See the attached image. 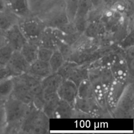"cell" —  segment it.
Listing matches in <instances>:
<instances>
[{"label":"cell","mask_w":134,"mask_h":134,"mask_svg":"<svg viewBox=\"0 0 134 134\" xmlns=\"http://www.w3.org/2000/svg\"><path fill=\"white\" fill-rule=\"evenodd\" d=\"M92 9L93 6L90 0H80L75 18H87L88 14Z\"/></svg>","instance_id":"26"},{"label":"cell","mask_w":134,"mask_h":134,"mask_svg":"<svg viewBox=\"0 0 134 134\" xmlns=\"http://www.w3.org/2000/svg\"><path fill=\"white\" fill-rule=\"evenodd\" d=\"M128 84L114 80L105 93L106 106L109 112L113 113Z\"/></svg>","instance_id":"7"},{"label":"cell","mask_w":134,"mask_h":134,"mask_svg":"<svg viewBox=\"0 0 134 134\" xmlns=\"http://www.w3.org/2000/svg\"><path fill=\"white\" fill-rule=\"evenodd\" d=\"M10 76H13L7 67L6 66L0 65V81Z\"/></svg>","instance_id":"34"},{"label":"cell","mask_w":134,"mask_h":134,"mask_svg":"<svg viewBox=\"0 0 134 134\" xmlns=\"http://www.w3.org/2000/svg\"><path fill=\"white\" fill-rule=\"evenodd\" d=\"M14 88V79L8 77L0 81V102H3L10 97Z\"/></svg>","instance_id":"22"},{"label":"cell","mask_w":134,"mask_h":134,"mask_svg":"<svg viewBox=\"0 0 134 134\" xmlns=\"http://www.w3.org/2000/svg\"><path fill=\"white\" fill-rule=\"evenodd\" d=\"M30 64L23 57L20 51H14L6 66L13 77L27 73Z\"/></svg>","instance_id":"10"},{"label":"cell","mask_w":134,"mask_h":134,"mask_svg":"<svg viewBox=\"0 0 134 134\" xmlns=\"http://www.w3.org/2000/svg\"><path fill=\"white\" fill-rule=\"evenodd\" d=\"M20 19L7 9L0 11V29L5 31L14 25L18 23Z\"/></svg>","instance_id":"19"},{"label":"cell","mask_w":134,"mask_h":134,"mask_svg":"<svg viewBox=\"0 0 134 134\" xmlns=\"http://www.w3.org/2000/svg\"><path fill=\"white\" fill-rule=\"evenodd\" d=\"M100 80L102 86L105 93L115 80L108 66L100 68Z\"/></svg>","instance_id":"24"},{"label":"cell","mask_w":134,"mask_h":134,"mask_svg":"<svg viewBox=\"0 0 134 134\" xmlns=\"http://www.w3.org/2000/svg\"><path fill=\"white\" fill-rule=\"evenodd\" d=\"M75 118V108L68 102L60 99L55 110L53 118Z\"/></svg>","instance_id":"17"},{"label":"cell","mask_w":134,"mask_h":134,"mask_svg":"<svg viewBox=\"0 0 134 134\" xmlns=\"http://www.w3.org/2000/svg\"><path fill=\"white\" fill-rule=\"evenodd\" d=\"M57 93L60 99L74 107L75 100L77 96V86L74 82L69 79H63Z\"/></svg>","instance_id":"11"},{"label":"cell","mask_w":134,"mask_h":134,"mask_svg":"<svg viewBox=\"0 0 134 134\" xmlns=\"http://www.w3.org/2000/svg\"><path fill=\"white\" fill-rule=\"evenodd\" d=\"M18 24L27 41L37 44L39 38L47 27L38 16H35L21 19Z\"/></svg>","instance_id":"3"},{"label":"cell","mask_w":134,"mask_h":134,"mask_svg":"<svg viewBox=\"0 0 134 134\" xmlns=\"http://www.w3.org/2000/svg\"><path fill=\"white\" fill-rule=\"evenodd\" d=\"M39 47L50 49L53 51L57 50L56 38L53 33V28L47 27L39 39Z\"/></svg>","instance_id":"16"},{"label":"cell","mask_w":134,"mask_h":134,"mask_svg":"<svg viewBox=\"0 0 134 134\" xmlns=\"http://www.w3.org/2000/svg\"><path fill=\"white\" fill-rule=\"evenodd\" d=\"M128 67L131 75L133 76V61H134V51L133 46L126 49L125 56L124 57Z\"/></svg>","instance_id":"29"},{"label":"cell","mask_w":134,"mask_h":134,"mask_svg":"<svg viewBox=\"0 0 134 134\" xmlns=\"http://www.w3.org/2000/svg\"><path fill=\"white\" fill-rule=\"evenodd\" d=\"M83 98L94 97L92 85L88 79L83 80L77 86V96Z\"/></svg>","instance_id":"23"},{"label":"cell","mask_w":134,"mask_h":134,"mask_svg":"<svg viewBox=\"0 0 134 134\" xmlns=\"http://www.w3.org/2000/svg\"><path fill=\"white\" fill-rule=\"evenodd\" d=\"M6 126L3 102H0V133H4Z\"/></svg>","instance_id":"32"},{"label":"cell","mask_w":134,"mask_h":134,"mask_svg":"<svg viewBox=\"0 0 134 134\" xmlns=\"http://www.w3.org/2000/svg\"><path fill=\"white\" fill-rule=\"evenodd\" d=\"M4 41L14 51H20L23 45L27 41L18 23L5 31Z\"/></svg>","instance_id":"8"},{"label":"cell","mask_w":134,"mask_h":134,"mask_svg":"<svg viewBox=\"0 0 134 134\" xmlns=\"http://www.w3.org/2000/svg\"><path fill=\"white\" fill-rule=\"evenodd\" d=\"M53 51L50 49L39 47L38 51V59L48 62Z\"/></svg>","instance_id":"30"},{"label":"cell","mask_w":134,"mask_h":134,"mask_svg":"<svg viewBox=\"0 0 134 134\" xmlns=\"http://www.w3.org/2000/svg\"><path fill=\"white\" fill-rule=\"evenodd\" d=\"M74 108L88 117L101 116L106 111L100 107L95 97L83 98L77 96L75 100Z\"/></svg>","instance_id":"6"},{"label":"cell","mask_w":134,"mask_h":134,"mask_svg":"<svg viewBox=\"0 0 134 134\" xmlns=\"http://www.w3.org/2000/svg\"><path fill=\"white\" fill-rule=\"evenodd\" d=\"M60 99L57 93L44 95V100L41 110L50 119L53 118L54 113Z\"/></svg>","instance_id":"15"},{"label":"cell","mask_w":134,"mask_h":134,"mask_svg":"<svg viewBox=\"0 0 134 134\" xmlns=\"http://www.w3.org/2000/svg\"><path fill=\"white\" fill-rule=\"evenodd\" d=\"M14 88L11 96L28 104L32 103L33 93L19 75L13 77Z\"/></svg>","instance_id":"9"},{"label":"cell","mask_w":134,"mask_h":134,"mask_svg":"<svg viewBox=\"0 0 134 134\" xmlns=\"http://www.w3.org/2000/svg\"><path fill=\"white\" fill-rule=\"evenodd\" d=\"M57 29H58L63 33L67 35L72 34L78 32L73 23L70 21L60 26V27L57 28Z\"/></svg>","instance_id":"31"},{"label":"cell","mask_w":134,"mask_h":134,"mask_svg":"<svg viewBox=\"0 0 134 134\" xmlns=\"http://www.w3.org/2000/svg\"><path fill=\"white\" fill-rule=\"evenodd\" d=\"M63 78L58 72L52 73L41 80V86L44 95L57 93Z\"/></svg>","instance_id":"13"},{"label":"cell","mask_w":134,"mask_h":134,"mask_svg":"<svg viewBox=\"0 0 134 134\" xmlns=\"http://www.w3.org/2000/svg\"><path fill=\"white\" fill-rule=\"evenodd\" d=\"M30 105L12 96L3 102L6 123L4 133H19L21 121L28 111Z\"/></svg>","instance_id":"1"},{"label":"cell","mask_w":134,"mask_h":134,"mask_svg":"<svg viewBox=\"0 0 134 134\" xmlns=\"http://www.w3.org/2000/svg\"><path fill=\"white\" fill-rule=\"evenodd\" d=\"M4 42H5V41H4V40H0V46H1L2 44H3Z\"/></svg>","instance_id":"38"},{"label":"cell","mask_w":134,"mask_h":134,"mask_svg":"<svg viewBox=\"0 0 134 134\" xmlns=\"http://www.w3.org/2000/svg\"><path fill=\"white\" fill-rule=\"evenodd\" d=\"M109 68L115 81L129 83L130 76L133 77L129 70L126 61L122 55H116L110 62Z\"/></svg>","instance_id":"5"},{"label":"cell","mask_w":134,"mask_h":134,"mask_svg":"<svg viewBox=\"0 0 134 134\" xmlns=\"http://www.w3.org/2000/svg\"><path fill=\"white\" fill-rule=\"evenodd\" d=\"M14 50L8 44L4 42L0 46V65L6 66Z\"/></svg>","instance_id":"27"},{"label":"cell","mask_w":134,"mask_h":134,"mask_svg":"<svg viewBox=\"0 0 134 134\" xmlns=\"http://www.w3.org/2000/svg\"><path fill=\"white\" fill-rule=\"evenodd\" d=\"M133 111V83H128L113 113L119 118H132Z\"/></svg>","instance_id":"4"},{"label":"cell","mask_w":134,"mask_h":134,"mask_svg":"<svg viewBox=\"0 0 134 134\" xmlns=\"http://www.w3.org/2000/svg\"><path fill=\"white\" fill-rule=\"evenodd\" d=\"M39 47L35 43L27 41L21 48L20 52L27 61L31 64L38 59Z\"/></svg>","instance_id":"18"},{"label":"cell","mask_w":134,"mask_h":134,"mask_svg":"<svg viewBox=\"0 0 134 134\" xmlns=\"http://www.w3.org/2000/svg\"><path fill=\"white\" fill-rule=\"evenodd\" d=\"M65 61L63 55L58 50H54L48 61L52 72H57Z\"/></svg>","instance_id":"25"},{"label":"cell","mask_w":134,"mask_h":134,"mask_svg":"<svg viewBox=\"0 0 134 134\" xmlns=\"http://www.w3.org/2000/svg\"><path fill=\"white\" fill-rule=\"evenodd\" d=\"M104 29V25L100 20L90 22L83 32V35L87 38H94L102 34Z\"/></svg>","instance_id":"21"},{"label":"cell","mask_w":134,"mask_h":134,"mask_svg":"<svg viewBox=\"0 0 134 134\" xmlns=\"http://www.w3.org/2000/svg\"><path fill=\"white\" fill-rule=\"evenodd\" d=\"M7 9L20 19L31 16L28 0H5Z\"/></svg>","instance_id":"12"},{"label":"cell","mask_w":134,"mask_h":134,"mask_svg":"<svg viewBox=\"0 0 134 134\" xmlns=\"http://www.w3.org/2000/svg\"><path fill=\"white\" fill-rule=\"evenodd\" d=\"M50 118L32 103L20 124L19 133L44 134L49 131Z\"/></svg>","instance_id":"2"},{"label":"cell","mask_w":134,"mask_h":134,"mask_svg":"<svg viewBox=\"0 0 134 134\" xmlns=\"http://www.w3.org/2000/svg\"><path fill=\"white\" fill-rule=\"evenodd\" d=\"M80 0H64L65 12L70 22H73L76 15Z\"/></svg>","instance_id":"28"},{"label":"cell","mask_w":134,"mask_h":134,"mask_svg":"<svg viewBox=\"0 0 134 134\" xmlns=\"http://www.w3.org/2000/svg\"><path fill=\"white\" fill-rule=\"evenodd\" d=\"M4 34H5V31L0 29V40L4 41Z\"/></svg>","instance_id":"37"},{"label":"cell","mask_w":134,"mask_h":134,"mask_svg":"<svg viewBox=\"0 0 134 134\" xmlns=\"http://www.w3.org/2000/svg\"><path fill=\"white\" fill-rule=\"evenodd\" d=\"M27 73L41 80L52 72L48 62L37 59L30 64L29 70Z\"/></svg>","instance_id":"14"},{"label":"cell","mask_w":134,"mask_h":134,"mask_svg":"<svg viewBox=\"0 0 134 134\" xmlns=\"http://www.w3.org/2000/svg\"><path fill=\"white\" fill-rule=\"evenodd\" d=\"M122 47L126 49L131 46H133V31L130 32L128 35L126 37L123 41L121 42Z\"/></svg>","instance_id":"33"},{"label":"cell","mask_w":134,"mask_h":134,"mask_svg":"<svg viewBox=\"0 0 134 134\" xmlns=\"http://www.w3.org/2000/svg\"><path fill=\"white\" fill-rule=\"evenodd\" d=\"M7 9L5 0H0V11H4Z\"/></svg>","instance_id":"36"},{"label":"cell","mask_w":134,"mask_h":134,"mask_svg":"<svg viewBox=\"0 0 134 134\" xmlns=\"http://www.w3.org/2000/svg\"><path fill=\"white\" fill-rule=\"evenodd\" d=\"M88 70L86 67L81 66L77 64L72 69L68 79L72 81L77 86L84 80L88 79Z\"/></svg>","instance_id":"20"},{"label":"cell","mask_w":134,"mask_h":134,"mask_svg":"<svg viewBox=\"0 0 134 134\" xmlns=\"http://www.w3.org/2000/svg\"><path fill=\"white\" fill-rule=\"evenodd\" d=\"M93 9L99 8L102 4L103 0H90Z\"/></svg>","instance_id":"35"}]
</instances>
